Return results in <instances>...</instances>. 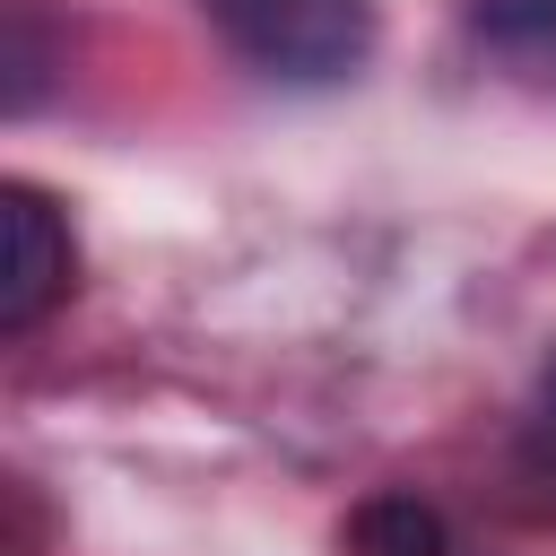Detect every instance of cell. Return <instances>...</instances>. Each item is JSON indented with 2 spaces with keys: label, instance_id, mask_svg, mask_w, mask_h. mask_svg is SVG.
<instances>
[{
  "label": "cell",
  "instance_id": "6da1fadb",
  "mask_svg": "<svg viewBox=\"0 0 556 556\" xmlns=\"http://www.w3.org/2000/svg\"><path fill=\"white\" fill-rule=\"evenodd\" d=\"M217 43L269 87H348L382 43V0H200Z\"/></svg>",
  "mask_w": 556,
  "mask_h": 556
},
{
  "label": "cell",
  "instance_id": "7a4b0ae2",
  "mask_svg": "<svg viewBox=\"0 0 556 556\" xmlns=\"http://www.w3.org/2000/svg\"><path fill=\"white\" fill-rule=\"evenodd\" d=\"M78 287V235L43 182H0V339H26Z\"/></svg>",
  "mask_w": 556,
  "mask_h": 556
},
{
  "label": "cell",
  "instance_id": "3957f363",
  "mask_svg": "<svg viewBox=\"0 0 556 556\" xmlns=\"http://www.w3.org/2000/svg\"><path fill=\"white\" fill-rule=\"evenodd\" d=\"M460 35L495 78L556 96V0H460Z\"/></svg>",
  "mask_w": 556,
  "mask_h": 556
},
{
  "label": "cell",
  "instance_id": "277c9868",
  "mask_svg": "<svg viewBox=\"0 0 556 556\" xmlns=\"http://www.w3.org/2000/svg\"><path fill=\"white\" fill-rule=\"evenodd\" d=\"M348 556H460L443 504H426L417 486H382L348 513Z\"/></svg>",
  "mask_w": 556,
  "mask_h": 556
},
{
  "label": "cell",
  "instance_id": "5b68a950",
  "mask_svg": "<svg viewBox=\"0 0 556 556\" xmlns=\"http://www.w3.org/2000/svg\"><path fill=\"white\" fill-rule=\"evenodd\" d=\"M52 70H61V52H52V26H43V0H9V26H0V113H35Z\"/></svg>",
  "mask_w": 556,
  "mask_h": 556
},
{
  "label": "cell",
  "instance_id": "8992f818",
  "mask_svg": "<svg viewBox=\"0 0 556 556\" xmlns=\"http://www.w3.org/2000/svg\"><path fill=\"white\" fill-rule=\"evenodd\" d=\"M530 434L556 452V348H547V365H539V391H530Z\"/></svg>",
  "mask_w": 556,
  "mask_h": 556
},
{
  "label": "cell",
  "instance_id": "52a82bcc",
  "mask_svg": "<svg viewBox=\"0 0 556 556\" xmlns=\"http://www.w3.org/2000/svg\"><path fill=\"white\" fill-rule=\"evenodd\" d=\"M460 556H469V547H460Z\"/></svg>",
  "mask_w": 556,
  "mask_h": 556
}]
</instances>
